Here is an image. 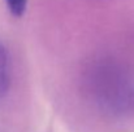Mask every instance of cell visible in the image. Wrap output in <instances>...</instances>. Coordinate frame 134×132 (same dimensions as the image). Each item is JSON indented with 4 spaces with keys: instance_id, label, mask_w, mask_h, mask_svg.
<instances>
[{
    "instance_id": "1",
    "label": "cell",
    "mask_w": 134,
    "mask_h": 132,
    "mask_svg": "<svg viewBox=\"0 0 134 132\" xmlns=\"http://www.w3.org/2000/svg\"><path fill=\"white\" fill-rule=\"evenodd\" d=\"M8 57L4 48L0 47V96L4 95L8 87Z\"/></svg>"
},
{
    "instance_id": "2",
    "label": "cell",
    "mask_w": 134,
    "mask_h": 132,
    "mask_svg": "<svg viewBox=\"0 0 134 132\" xmlns=\"http://www.w3.org/2000/svg\"><path fill=\"white\" fill-rule=\"evenodd\" d=\"M7 1V5L10 10L12 14L20 17L25 9H26V4H27V0H5Z\"/></svg>"
}]
</instances>
